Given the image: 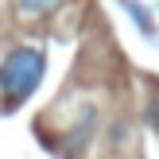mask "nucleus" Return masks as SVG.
<instances>
[{
  "label": "nucleus",
  "instance_id": "obj_1",
  "mask_svg": "<svg viewBox=\"0 0 159 159\" xmlns=\"http://www.w3.org/2000/svg\"><path fill=\"white\" fill-rule=\"evenodd\" d=\"M43 70H47V54L39 47H16L4 62H0V93H4L8 105L31 97L35 85L43 82Z\"/></svg>",
  "mask_w": 159,
  "mask_h": 159
},
{
  "label": "nucleus",
  "instance_id": "obj_2",
  "mask_svg": "<svg viewBox=\"0 0 159 159\" xmlns=\"http://www.w3.org/2000/svg\"><path fill=\"white\" fill-rule=\"evenodd\" d=\"M54 4H58V0H20V16H43V12H51Z\"/></svg>",
  "mask_w": 159,
  "mask_h": 159
}]
</instances>
